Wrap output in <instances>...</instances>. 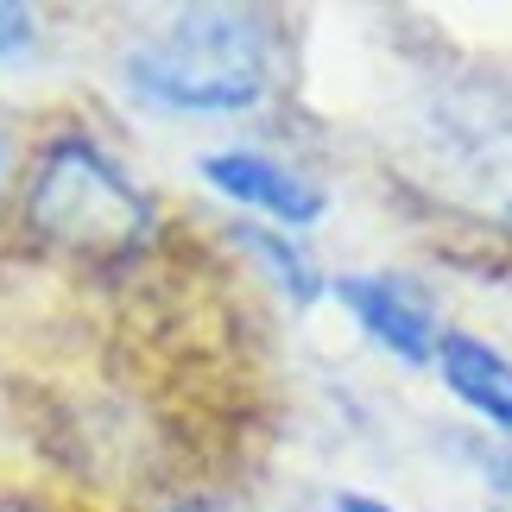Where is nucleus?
<instances>
[{"label": "nucleus", "mask_w": 512, "mask_h": 512, "mask_svg": "<svg viewBox=\"0 0 512 512\" xmlns=\"http://www.w3.org/2000/svg\"><path fill=\"white\" fill-rule=\"evenodd\" d=\"M19 215L38 247L83 266H121L159 234V203L89 133H51L32 152L26 184H19Z\"/></svg>", "instance_id": "obj_1"}, {"label": "nucleus", "mask_w": 512, "mask_h": 512, "mask_svg": "<svg viewBox=\"0 0 512 512\" xmlns=\"http://www.w3.org/2000/svg\"><path fill=\"white\" fill-rule=\"evenodd\" d=\"M121 89L152 114H247L272 89V26L253 7H184L121 57Z\"/></svg>", "instance_id": "obj_2"}, {"label": "nucleus", "mask_w": 512, "mask_h": 512, "mask_svg": "<svg viewBox=\"0 0 512 512\" xmlns=\"http://www.w3.org/2000/svg\"><path fill=\"white\" fill-rule=\"evenodd\" d=\"M411 177L468 222L512 234V83H443L405 127Z\"/></svg>", "instance_id": "obj_3"}, {"label": "nucleus", "mask_w": 512, "mask_h": 512, "mask_svg": "<svg viewBox=\"0 0 512 512\" xmlns=\"http://www.w3.org/2000/svg\"><path fill=\"white\" fill-rule=\"evenodd\" d=\"M329 291L348 304V317L361 323L386 354H399V361H411V367L437 361L443 336H437V304H430L424 285L399 279V272H342Z\"/></svg>", "instance_id": "obj_4"}, {"label": "nucleus", "mask_w": 512, "mask_h": 512, "mask_svg": "<svg viewBox=\"0 0 512 512\" xmlns=\"http://www.w3.org/2000/svg\"><path fill=\"white\" fill-rule=\"evenodd\" d=\"M203 184L228 203H241L266 222H285V228H310L323 215V190L310 184L304 171H291L266 152H247V146H228V152H203Z\"/></svg>", "instance_id": "obj_5"}, {"label": "nucleus", "mask_w": 512, "mask_h": 512, "mask_svg": "<svg viewBox=\"0 0 512 512\" xmlns=\"http://www.w3.org/2000/svg\"><path fill=\"white\" fill-rule=\"evenodd\" d=\"M437 373L468 411H481L487 424L512 430V361L500 348H487L475 336H443L437 342Z\"/></svg>", "instance_id": "obj_6"}, {"label": "nucleus", "mask_w": 512, "mask_h": 512, "mask_svg": "<svg viewBox=\"0 0 512 512\" xmlns=\"http://www.w3.org/2000/svg\"><path fill=\"white\" fill-rule=\"evenodd\" d=\"M234 247H241L247 260H260V272L285 291L291 304H317L323 298V272L310 266V253L291 241V234L266 228V222H234Z\"/></svg>", "instance_id": "obj_7"}, {"label": "nucleus", "mask_w": 512, "mask_h": 512, "mask_svg": "<svg viewBox=\"0 0 512 512\" xmlns=\"http://www.w3.org/2000/svg\"><path fill=\"white\" fill-rule=\"evenodd\" d=\"M32 45H38V13H32V7H13V0H0V64L26 57Z\"/></svg>", "instance_id": "obj_8"}, {"label": "nucleus", "mask_w": 512, "mask_h": 512, "mask_svg": "<svg viewBox=\"0 0 512 512\" xmlns=\"http://www.w3.org/2000/svg\"><path fill=\"white\" fill-rule=\"evenodd\" d=\"M13 171H19V140L0 127V203H7V190H13Z\"/></svg>", "instance_id": "obj_9"}, {"label": "nucleus", "mask_w": 512, "mask_h": 512, "mask_svg": "<svg viewBox=\"0 0 512 512\" xmlns=\"http://www.w3.org/2000/svg\"><path fill=\"white\" fill-rule=\"evenodd\" d=\"M323 512H392L386 500H373V494H329Z\"/></svg>", "instance_id": "obj_10"}, {"label": "nucleus", "mask_w": 512, "mask_h": 512, "mask_svg": "<svg viewBox=\"0 0 512 512\" xmlns=\"http://www.w3.org/2000/svg\"><path fill=\"white\" fill-rule=\"evenodd\" d=\"M0 512H51V506L32 500V494H13V487H0Z\"/></svg>", "instance_id": "obj_11"}]
</instances>
